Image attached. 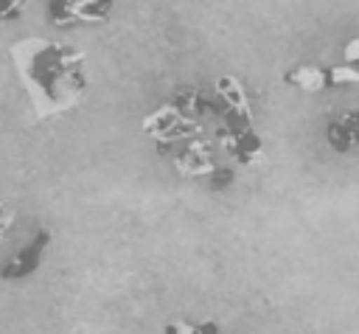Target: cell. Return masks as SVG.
<instances>
[{
    "instance_id": "cell-1",
    "label": "cell",
    "mask_w": 359,
    "mask_h": 334,
    "mask_svg": "<svg viewBox=\"0 0 359 334\" xmlns=\"http://www.w3.org/2000/svg\"><path fill=\"white\" fill-rule=\"evenodd\" d=\"M14 73L36 121L70 112L87 93L84 51L50 36H22L8 48Z\"/></svg>"
},
{
    "instance_id": "cell-2",
    "label": "cell",
    "mask_w": 359,
    "mask_h": 334,
    "mask_svg": "<svg viewBox=\"0 0 359 334\" xmlns=\"http://www.w3.org/2000/svg\"><path fill=\"white\" fill-rule=\"evenodd\" d=\"M112 6L115 0H50L48 17L59 28L93 25V22H107Z\"/></svg>"
},
{
    "instance_id": "cell-3",
    "label": "cell",
    "mask_w": 359,
    "mask_h": 334,
    "mask_svg": "<svg viewBox=\"0 0 359 334\" xmlns=\"http://www.w3.org/2000/svg\"><path fill=\"white\" fill-rule=\"evenodd\" d=\"M325 143L339 154H351L359 149V107L337 115L325 126Z\"/></svg>"
},
{
    "instance_id": "cell-4",
    "label": "cell",
    "mask_w": 359,
    "mask_h": 334,
    "mask_svg": "<svg viewBox=\"0 0 359 334\" xmlns=\"http://www.w3.org/2000/svg\"><path fill=\"white\" fill-rule=\"evenodd\" d=\"M283 81H286L289 87H294V90H303V93H323V90H331L328 67L314 65V62L294 65L292 70L283 73Z\"/></svg>"
},
{
    "instance_id": "cell-5",
    "label": "cell",
    "mask_w": 359,
    "mask_h": 334,
    "mask_svg": "<svg viewBox=\"0 0 359 334\" xmlns=\"http://www.w3.org/2000/svg\"><path fill=\"white\" fill-rule=\"evenodd\" d=\"M25 11V0H0V22L20 20Z\"/></svg>"
},
{
    "instance_id": "cell-6",
    "label": "cell",
    "mask_w": 359,
    "mask_h": 334,
    "mask_svg": "<svg viewBox=\"0 0 359 334\" xmlns=\"http://www.w3.org/2000/svg\"><path fill=\"white\" fill-rule=\"evenodd\" d=\"M342 59H345V65H351V67L359 70V36H353V39L345 42V48H342Z\"/></svg>"
},
{
    "instance_id": "cell-7",
    "label": "cell",
    "mask_w": 359,
    "mask_h": 334,
    "mask_svg": "<svg viewBox=\"0 0 359 334\" xmlns=\"http://www.w3.org/2000/svg\"><path fill=\"white\" fill-rule=\"evenodd\" d=\"M11 216H14V211H11L6 202H0V239H3V233L11 227Z\"/></svg>"
},
{
    "instance_id": "cell-8",
    "label": "cell",
    "mask_w": 359,
    "mask_h": 334,
    "mask_svg": "<svg viewBox=\"0 0 359 334\" xmlns=\"http://www.w3.org/2000/svg\"><path fill=\"white\" fill-rule=\"evenodd\" d=\"M165 334H196V326H191V323H171V326H165Z\"/></svg>"
}]
</instances>
